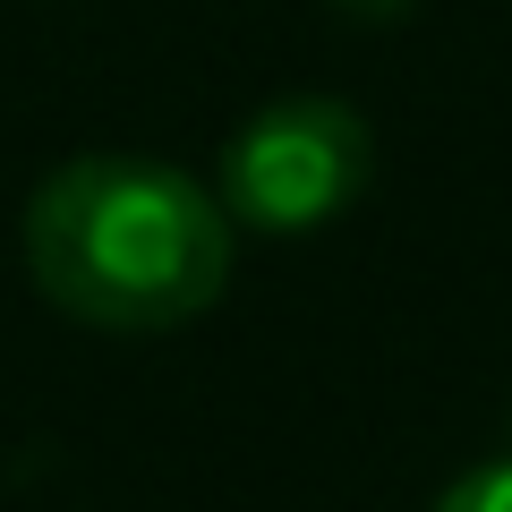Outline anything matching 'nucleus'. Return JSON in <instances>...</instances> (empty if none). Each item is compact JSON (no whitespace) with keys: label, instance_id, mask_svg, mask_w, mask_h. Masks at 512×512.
<instances>
[{"label":"nucleus","instance_id":"nucleus-4","mask_svg":"<svg viewBox=\"0 0 512 512\" xmlns=\"http://www.w3.org/2000/svg\"><path fill=\"white\" fill-rule=\"evenodd\" d=\"M333 9H342V18H367V26H393L410 0H333Z\"/></svg>","mask_w":512,"mask_h":512},{"label":"nucleus","instance_id":"nucleus-2","mask_svg":"<svg viewBox=\"0 0 512 512\" xmlns=\"http://www.w3.org/2000/svg\"><path fill=\"white\" fill-rule=\"evenodd\" d=\"M367 120L333 94H282L222 146V214L248 231H316L367 188Z\"/></svg>","mask_w":512,"mask_h":512},{"label":"nucleus","instance_id":"nucleus-3","mask_svg":"<svg viewBox=\"0 0 512 512\" xmlns=\"http://www.w3.org/2000/svg\"><path fill=\"white\" fill-rule=\"evenodd\" d=\"M436 512H512V461H487V470L453 478Z\"/></svg>","mask_w":512,"mask_h":512},{"label":"nucleus","instance_id":"nucleus-1","mask_svg":"<svg viewBox=\"0 0 512 512\" xmlns=\"http://www.w3.org/2000/svg\"><path fill=\"white\" fill-rule=\"evenodd\" d=\"M26 274L60 316L103 333L188 325L231 282V214L205 180L146 154L60 163L26 205Z\"/></svg>","mask_w":512,"mask_h":512}]
</instances>
